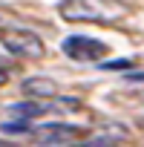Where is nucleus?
I'll return each instance as SVG.
<instances>
[{
  "label": "nucleus",
  "mask_w": 144,
  "mask_h": 147,
  "mask_svg": "<svg viewBox=\"0 0 144 147\" xmlns=\"http://www.w3.org/2000/svg\"><path fill=\"white\" fill-rule=\"evenodd\" d=\"M58 15L72 23H112L127 15L118 0H61Z\"/></svg>",
  "instance_id": "obj_1"
},
{
  "label": "nucleus",
  "mask_w": 144,
  "mask_h": 147,
  "mask_svg": "<svg viewBox=\"0 0 144 147\" xmlns=\"http://www.w3.org/2000/svg\"><path fill=\"white\" fill-rule=\"evenodd\" d=\"M0 43L17 58H43V40L29 29H0Z\"/></svg>",
  "instance_id": "obj_2"
},
{
  "label": "nucleus",
  "mask_w": 144,
  "mask_h": 147,
  "mask_svg": "<svg viewBox=\"0 0 144 147\" xmlns=\"http://www.w3.org/2000/svg\"><path fill=\"white\" fill-rule=\"evenodd\" d=\"M61 49L72 61H101L107 55V46L101 40H95V38H87V35H69L61 43Z\"/></svg>",
  "instance_id": "obj_3"
},
{
  "label": "nucleus",
  "mask_w": 144,
  "mask_h": 147,
  "mask_svg": "<svg viewBox=\"0 0 144 147\" xmlns=\"http://www.w3.org/2000/svg\"><path fill=\"white\" fill-rule=\"evenodd\" d=\"M32 136H35V141H38V144H72L75 138H81V136H84V130H81V127H75V124L52 121V124H43V127L32 130Z\"/></svg>",
  "instance_id": "obj_4"
},
{
  "label": "nucleus",
  "mask_w": 144,
  "mask_h": 147,
  "mask_svg": "<svg viewBox=\"0 0 144 147\" xmlns=\"http://www.w3.org/2000/svg\"><path fill=\"white\" fill-rule=\"evenodd\" d=\"M127 136H130V133H127V127H121V124H107L104 130L92 133L84 144H89V147H107V144H121Z\"/></svg>",
  "instance_id": "obj_5"
},
{
  "label": "nucleus",
  "mask_w": 144,
  "mask_h": 147,
  "mask_svg": "<svg viewBox=\"0 0 144 147\" xmlns=\"http://www.w3.org/2000/svg\"><path fill=\"white\" fill-rule=\"evenodd\" d=\"M20 90H23L29 98H55V95H58V84H55L52 78H43V75L26 78Z\"/></svg>",
  "instance_id": "obj_6"
},
{
  "label": "nucleus",
  "mask_w": 144,
  "mask_h": 147,
  "mask_svg": "<svg viewBox=\"0 0 144 147\" xmlns=\"http://www.w3.org/2000/svg\"><path fill=\"white\" fill-rule=\"evenodd\" d=\"M3 130H6V133H29L26 124H3Z\"/></svg>",
  "instance_id": "obj_7"
},
{
  "label": "nucleus",
  "mask_w": 144,
  "mask_h": 147,
  "mask_svg": "<svg viewBox=\"0 0 144 147\" xmlns=\"http://www.w3.org/2000/svg\"><path fill=\"white\" fill-rule=\"evenodd\" d=\"M6 81H9V72H6V69H3V66H0V87H3V84H6Z\"/></svg>",
  "instance_id": "obj_8"
}]
</instances>
